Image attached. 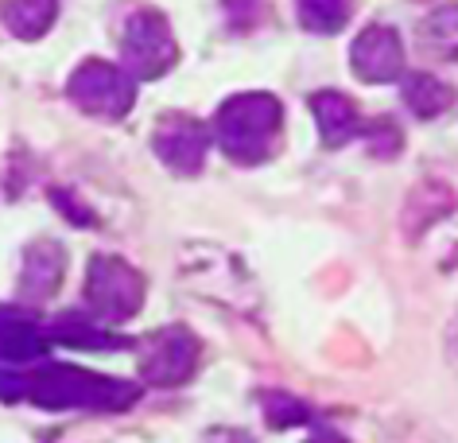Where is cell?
I'll return each mask as SVG.
<instances>
[{
	"instance_id": "1",
	"label": "cell",
	"mask_w": 458,
	"mask_h": 443,
	"mask_svg": "<svg viewBox=\"0 0 458 443\" xmlns=\"http://www.w3.org/2000/svg\"><path fill=\"white\" fill-rule=\"evenodd\" d=\"M0 396L4 401H31L51 413L66 408H89V413H121L140 396V385L89 373L82 366H43L36 373H0Z\"/></svg>"
},
{
	"instance_id": "2",
	"label": "cell",
	"mask_w": 458,
	"mask_h": 443,
	"mask_svg": "<svg viewBox=\"0 0 458 443\" xmlns=\"http://www.w3.org/2000/svg\"><path fill=\"white\" fill-rule=\"evenodd\" d=\"M284 109L272 94H237L217 109L214 136L222 152L237 164H260L276 148Z\"/></svg>"
},
{
	"instance_id": "3",
	"label": "cell",
	"mask_w": 458,
	"mask_h": 443,
	"mask_svg": "<svg viewBox=\"0 0 458 443\" xmlns=\"http://www.w3.org/2000/svg\"><path fill=\"white\" fill-rule=\"evenodd\" d=\"M86 303L101 327L132 319L144 303V277L121 257H94L86 272Z\"/></svg>"
},
{
	"instance_id": "4",
	"label": "cell",
	"mask_w": 458,
	"mask_h": 443,
	"mask_svg": "<svg viewBox=\"0 0 458 443\" xmlns=\"http://www.w3.org/2000/svg\"><path fill=\"white\" fill-rule=\"evenodd\" d=\"M175 36H171L167 20L152 13V8H140V13L129 16V24L121 31V59H124V74L129 78H159L164 71H171L175 63Z\"/></svg>"
},
{
	"instance_id": "5",
	"label": "cell",
	"mask_w": 458,
	"mask_h": 443,
	"mask_svg": "<svg viewBox=\"0 0 458 443\" xmlns=\"http://www.w3.org/2000/svg\"><path fill=\"white\" fill-rule=\"evenodd\" d=\"M66 89H71L74 106L82 113H89V117H106V121H121L136 101L132 78L124 74L121 66L101 63V59H89V63L78 66Z\"/></svg>"
},
{
	"instance_id": "6",
	"label": "cell",
	"mask_w": 458,
	"mask_h": 443,
	"mask_svg": "<svg viewBox=\"0 0 458 443\" xmlns=\"http://www.w3.org/2000/svg\"><path fill=\"white\" fill-rule=\"evenodd\" d=\"M199 366V338L187 327H164L144 343V358H140V378L159 389L182 385Z\"/></svg>"
},
{
	"instance_id": "7",
	"label": "cell",
	"mask_w": 458,
	"mask_h": 443,
	"mask_svg": "<svg viewBox=\"0 0 458 443\" xmlns=\"http://www.w3.org/2000/svg\"><path fill=\"white\" fill-rule=\"evenodd\" d=\"M350 66L361 82H393V78L404 71V47H400V36L393 28H365L350 47Z\"/></svg>"
},
{
	"instance_id": "8",
	"label": "cell",
	"mask_w": 458,
	"mask_h": 443,
	"mask_svg": "<svg viewBox=\"0 0 458 443\" xmlns=\"http://www.w3.org/2000/svg\"><path fill=\"white\" fill-rule=\"evenodd\" d=\"M159 160L167 167H175L179 175H194L206 160V144H210V132L202 129L194 117H164L159 129L152 136Z\"/></svg>"
},
{
	"instance_id": "9",
	"label": "cell",
	"mask_w": 458,
	"mask_h": 443,
	"mask_svg": "<svg viewBox=\"0 0 458 443\" xmlns=\"http://www.w3.org/2000/svg\"><path fill=\"white\" fill-rule=\"evenodd\" d=\"M47 354V335L31 315L0 308V362H36Z\"/></svg>"
},
{
	"instance_id": "10",
	"label": "cell",
	"mask_w": 458,
	"mask_h": 443,
	"mask_svg": "<svg viewBox=\"0 0 458 443\" xmlns=\"http://www.w3.org/2000/svg\"><path fill=\"white\" fill-rule=\"evenodd\" d=\"M311 109L318 117V132H323L327 148H342L350 136L361 132V121H358V106L346 98V94H335V89H323V94L311 98Z\"/></svg>"
},
{
	"instance_id": "11",
	"label": "cell",
	"mask_w": 458,
	"mask_h": 443,
	"mask_svg": "<svg viewBox=\"0 0 458 443\" xmlns=\"http://www.w3.org/2000/svg\"><path fill=\"white\" fill-rule=\"evenodd\" d=\"M63 284V249L55 242H39L28 249V260H24V288L28 300H47V295Z\"/></svg>"
},
{
	"instance_id": "12",
	"label": "cell",
	"mask_w": 458,
	"mask_h": 443,
	"mask_svg": "<svg viewBox=\"0 0 458 443\" xmlns=\"http://www.w3.org/2000/svg\"><path fill=\"white\" fill-rule=\"evenodd\" d=\"M0 16L13 28V36L39 39L43 31L55 24V16H59V0H4Z\"/></svg>"
},
{
	"instance_id": "13",
	"label": "cell",
	"mask_w": 458,
	"mask_h": 443,
	"mask_svg": "<svg viewBox=\"0 0 458 443\" xmlns=\"http://www.w3.org/2000/svg\"><path fill=\"white\" fill-rule=\"evenodd\" d=\"M51 338H59V343H66V346H89V350H117V346H124L121 335H109L98 319H86V315H74V311L63 315V319H55Z\"/></svg>"
},
{
	"instance_id": "14",
	"label": "cell",
	"mask_w": 458,
	"mask_h": 443,
	"mask_svg": "<svg viewBox=\"0 0 458 443\" xmlns=\"http://www.w3.org/2000/svg\"><path fill=\"white\" fill-rule=\"evenodd\" d=\"M404 101L416 117L431 121V117H439L443 109H451L454 94H451V86L439 82L435 74H416V78H408V86H404Z\"/></svg>"
},
{
	"instance_id": "15",
	"label": "cell",
	"mask_w": 458,
	"mask_h": 443,
	"mask_svg": "<svg viewBox=\"0 0 458 443\" xmlns=\"http://www.w3.org/2000/svg\"><path fill=\"white\" fill-rule=\"evenodd\" d=\"M423 43H428L435 55L458 63V4H446L423 20Z\"/></svg>"
},
{
	"instance_id": "16",
	"label": "cell",
	"mask_w": 458,
	"mask_h": 443,
	"mask_svg": "<svg viewBox=\"0 0 458 443\" xmlns=\"http://www.w3.org/2000/svg\"><path fill=\"white\" fill-rule=\"evenodd\" d=\"M350 0H300V20H303V28H311V31H338V28H346V20H350Z\"/></svg>"
},
{
	"instance_id": "17",
	"label": "cell",
	"mask_w": 458,
	"mask_h": 443,
	"mask_svg": "<svg viewBox=\"0 0 458 443\" xmlns=\"http://www.w3.org/2000/svg\"><path fill=\"white\" fill-rule=\"evenodd\" d=\"M265 408H268V424L272 428H292V424H307V420H311L307 405L292 401V396H284V393H268Z\"/></svg>"
},
{
	"instance_id": "18",
	"label": "cell",
	"mask_w": 458,
	"mask_h": 443,
	"mask_svg": "<svg viewBox=\"0 0 458 443\" xmlns=\"http://www.w3.org/2000/svg\"><path fill=\"white\" fill-rule=\"evenodd\" d=\"M206 443H253V436H245V431H237V428H214L210 436H206Z\"/></svg>"
},
{
	"instance_id": "19",
	"label": "cell",
	"mask_w": 458,
	"mask_h": 443,
	"mask_svg": "<svg viewBox=\"0 0 458 443\" xmlns=\"http://www.w3.org/2000/svg\"><path fill=\"white\" fill-rule=\"evenodd\" d=\"M303 443H350V439H346V436H338L335 428H318L315 436H307Z\"/></svg>"
}]
</instances>
